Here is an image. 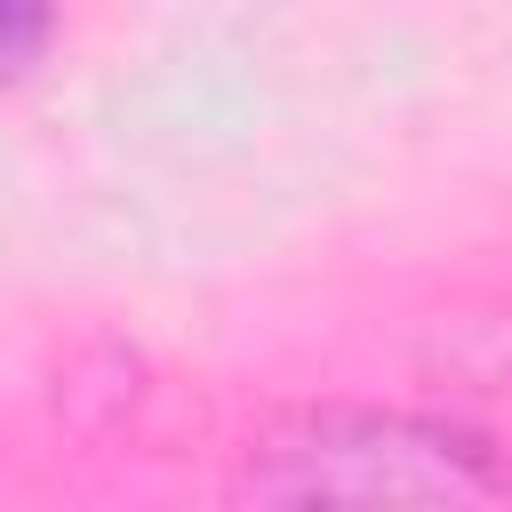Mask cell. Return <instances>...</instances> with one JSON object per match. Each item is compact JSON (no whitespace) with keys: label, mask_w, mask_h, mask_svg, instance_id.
Masks as SVG:
<instances>
[{"label":"cell","mask_w":512,"mask_h":512,"mask_svg":"<svg viewBox=\"0 0 512 512\" xmlns=\"http://www.w3.org/2000/svg\"><path fill=\"white\" fill-rule=\"evenodd\" d=\"M504 488L488 440L400 408H304L240 464L256 504H488Z\"/></svg>","instance_id":"1"},{"label":"cell","mask_w":512,"mask_h":512,"mask_svg":"<svg viewBox=\"0 0 512 512\" xmlns=\"http://www.w3.org/2000/svg\"><path fill=\"white\" fill-rule=\"evenodd\" d=\"M48 40H56V0H0V80L32 72Z\"/></svg>","instance_id":"2"}]
</instances>
